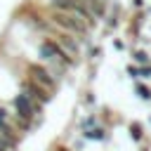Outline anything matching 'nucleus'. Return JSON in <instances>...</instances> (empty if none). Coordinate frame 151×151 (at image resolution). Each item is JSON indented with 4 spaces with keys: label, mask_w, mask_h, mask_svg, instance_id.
Returning <instances> with one entry per match:
<instances>
[{
    "label": "nucleus",
    "mask_w": 151,
    "mask_h": 151,
    "mask_svg": "<svg viewBox=\"0 0 151 151\" xmlns=\"http://www.w3.org/2000/svg\"><path fill=\"white\" fill-rule=\"evenodd\" d=\"M42 9H45L47 19L52 21V26H57V28H61V31H66V33H73V35H78L80 40H87V38H90L92 26H90L87 21H83L78 14L61 12V9H47V7H42Z\"/></svg>",
    "instance_id": "obj_1"
},
{
    "label": "nucleus",
    "mask_w": 151,
    "mask_h": 151,
    "mask_svg": "<svg viewBox=\"0 0 151 151\" xmlns=\"http://www.w3.org/2000/svg\"><path fill=\"white\" fill-rule=\"evenodd\" d=\"M26 78H28V80H33L35 85H40V87L50 90V92H52V90L57 87V83H59L45 64H28V66H26Z\"/></svg>",
    "instance_id": "obj_2"
},
{
    "label": "nucleus",
    "mask_w": 151,
    "mask_h": 151,
    "mask_svg": "<svg viewBox=\"0 0 151 151\" xmlns=\"http://www.w3.org/2000/svg\"><path fill=\"white\" fill-rule=\"evenodd\" d=\"M21 92H24L28 99H33L38 106H45V104L52 99V92H50V90H45V87L35 85V83H33V80H28V78H24V80H21Z\"/></svg>",
    "instance_id": "obj_3"
},
{
    "label": "nucleus",
    "mask_w": 151,
    "mask_h": 151,
    "mask_svg": "<svg viewBox=\"0 0 151 151\" xmlns=\"http://www.w3.org/2000/svg\"><path fill=\"white\" fill-rule=\"evenodd\" d=\"M83 137H85V139H97V142H104V139H106V130H104L101 125H92V127L83 130Z\"/></svg>",
    "instance_id": "obj_4"
},
{
    "label": "nucleus",
    "mask_w": 151,
    "mask_h": 151,
    "mask_svg": "<svg viewBox=\"0 0 151 151\" xmlns=\"http://www.w3.org/2000/svg\"><path fill=\"white\" fill-rule=\"evenodd\" d=\"M130 57H132V64H137V66L151 64V54H149L146 50H132V52H130Z\"/></svg>",
    "instance_id": "obj_5"
},
{
    "label": "nucleus",
    "mask_w": 151,
    "mask_h": 151,
    "mask_svg": "<svg viewBox=\"0 0 151 151\" xmlns=\"http://www.w3.org/2000/svg\"><path fill=\"white\" fill-rule=\"evenodd\" d=\"M127 132H130V137H132L134 142H142V139H144V127H142L139 123H130Z\"/></svg>",
    "instance_id": "obj_6"
},
{
    "label": "nucleus",
    "mask_w": 151,
    "mask_h": 151,
    "mask_svg": "<svg viewBox=\"0 0 151 151\" xmlns=\"http://www.w3.org/2000/svg\"><path fill=\"white\" fill-rule=\"evenodd\" d=\"M134 92H137V94H139V99H144V101H149V99H151V87H149V85H144V83H139V80L134 83Z\"/></svg>",
    "instance_id": "obj_7"
},
{
    "label": "nucleus",
    "mask_w": 151,
    "mask_h": 151,
    "mask_svg": "<svg viewBox=\"0 0 151 151\" xmlns=\"http://www.w3.org/2000/svg\"><path fill=\"white\" fill-rule=\"evenodd\" d=\"M127 76H130L132 80H139V66H137V64H130V66H127Z\"/></svg>",
    "instance_id": "obj_8"
},
{
    "label": "nucleus",
    "mask_w": 151,
    "mask_h": 151,
    "mask_svg": "<svg viewBox=\"0 0 151 151\" xmlns=\"http://www.w3.org/2000/svg\"><path fill=\"white\" fill-rule=\"evenodd\" d=\"M132 7L134 9H144V0H132Z\"/></svg>",
    "instance_id": "obj_9"
},
{
    "label": "nucleus",
    "mask_w": 151,
    "mask_h": 151,
    "mask_svg": "<svg viewBox=\"0 0 151 151\" xmlns=\"http://www.w3.org/2000/svg\"><path fill=\"white\" fill-rule=\"evenodd\" d=\"M149 120H151V116H149Z\"/></svg>",
    "instance_id": "obj_10"
}]
</instances>
